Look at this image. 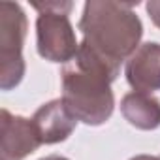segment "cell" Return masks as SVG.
<instances>
[{
    "label": "cell",
    "instance_id": "obj_1",
    "mask_svg": "<svg viewBox=\"0 0 160 160\" xmlns=\"http://www.w3.org/2000/svg\"><path fill=\"white\" fill-rule=\"evenodd\" d=\"M119 73V68L79 43L75 58L64 64L60 72L62 102L75 121L89 126H100L109 121L115 108L111 83Z\"/></svg>",
    "mask_w": 160,
    "mask_h": 160
},
{
    "label": "cell",
    "instance_id": "obj_2",
    "mask_svg": "<svg viewBox=\"0 0 160 160\" xmlns=\"http://www.w3.org/2000/svg\"><path fill=\"white\" fill-rule=\"evenodd\" d=\"M136 4L113 0L85 2L79 19V30L83 34L81 45L121 70V64L141 45L143 25L134 12Z\"/></svg>",
    "mask_w": 160,
    "mask_h": 160
},
{
    "label": "cell",
    "instance_id": "obj_3",
    "mask_svg": "<svg viewBox=\"0 0 160 160\" xmlns=\"http://www.w3.org/2000/svg\"><path fill=\"white\" fill-rule=\"evenodd\" d=\"M32 8L38 10L36 47L40 57L58 64L72 62L79 51L75 30L68 17L73 4L51 0V2H32Z\"/></svg>",
    "mask_w": 160,
    "mask_h": 160
},
{
    "label": "cell",
    "instance_id": "obj_4",
    "mask_svg": "<svg viewBox=\"0 0 160 160\" xmlns=\"http://www.w3.org/2000/svg\"><path fill=\"white\" fill-rule=\"evenodd\" d=\"M28 21L17 2H0V89L12 91L21 81L27 70L23 45Z\"/></svg>",
    "mask_w": 160,
    "mask_h": 160
},
{
    "label": "cell",
    "instance_id": "obj_5",
    "mask_svg": "<svg viewBox=\"0 0 160 160\" xmlns=\"http://www.w3.org/2000/svg\"><path fill=\"white\" fill-rule=\"evenodd\" d=\"M42 145L32 119L0 111V160H23Z\"/></svg>",
    "mask_w": 160,
    "mask_h": 160
},
{
    "label": "cell",
    "instance_id": "obj_6",
    "mask_svg": "<svg viewBox=\"0 0 160 160\" xmlns=\"http://www.w3.org/2000/svg\"><path fill=\"white\" fill-rule=\"evenodd\" d=\"M124 75L136 92L160 91V43L145 42L126 60Z\"/></svg>",
    "mask_w": 160,
    "mask_h": 160
},
{
    "label": "cell",
    "instance_id": "obj_7",
    "mask_svg": "<svg viewBox=\"0 0 160 160\" xmlns=\"http://www.w3.org/2000/svg\"><path fill=\"white\" fill-rule=\"evenodd\" d=\"M32 122L38 130L42 145H53L68 139L77 124L73 115L66 109L62 98L51 100L38 108L32 117Z\"/></svg>",
    "mask_w": 160,
    "mask_h": 160
},
{
    "label": "cell",
    "instance_id": "obj_8",
    "mask_svg": "<svg viewBox=\"0 0 160 160\" xmlns=\"http://www.w3.org/2000/svg\"><path fill=\"white\" fill-rule=\"evenodd\" d=\"M121 113L128 124L138 130H154L160 126V100L149 92H128L121 100Z\"/></svg>",
    "mask_w": 160,
    "mask_h": 160
},
{
    "label": "cell",
    "instance_id": "obj_9",
    "mask_svg": "<svg viewBox=\"0 0 160 160\" xmlns=\"http://www.w3.org/2000/svg\"><path fill=\"white\" fill-rule=\"evenodd\" d=\"M145 10H147L151 21L154 23V27L160 28V0H151V2H147Z\"/></svg>",
    "mask_w": 160,
    "mask_h": 160
},
{
    "label": "cell",
    "instance_id": "obj_10",
    "mask_svg": "<svg viewBox=\"0 0 160 160\" xmlns=\"http://www.w3.org/2000/svg\"><path fill=\"white\" fill-rule=\"evenodd\" d=\"M130 160H160V158L158 156H151V154H136Z\"/></svg>",
    "mask_w": 160,
    "mask_h": 160
},
{
    "label": "cell",
    "instance_id": "obj_11",
    "mask_svg": "<svg viewBox=\"0 0 160 160\" xmlns=\"http://www.w3.org/2000/svg\"><path fill=\"white\" fill-rule=\"evenodd\" d=\"M40 160H70V158L60 156V154H49V156H43V158H40Z\"/></svg>",
    "mask_w": 160,
    "mask_h": 160
},
{
    "label": "cell",
    "instance_id": "obj_12",
    "mask_svg": "<svg viewBox=\"0 0 160 160\" xmlns=\"http://www.w3.org/2000/svg\"><path fill=\"white\" fill-rule=\"evenodd\" d=\"M158 158H160V156H158Z\"/></svg>",
    "mask_w": 160,
    "mask_h": 160
}]
</instances>
